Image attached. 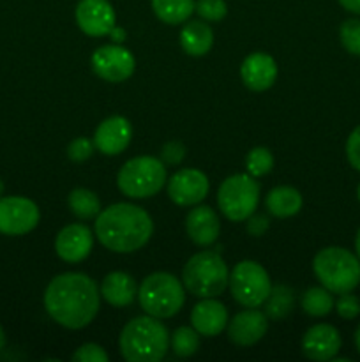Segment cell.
<instances>
[{"label":"cell","instance_id":"cell-41","mask_svg":"<svg viewBox=\"0 0 360 362\" xmlns=\"http://www.w3.org/2000/svg\"><path fill=\"white\" fill-rule=\"evenodd\" d=\"M4 345H6V334H4V329L2 325H0V352H2Z\"/></svg>","mask_w":360,"mask_h":362},{"label":"cell","instance_id":"cell-21","mask_svg":"<svg viewBox=\"0 0 360 362\" xmlns=\"http://www.w3.org/2000/svg\"><path fill=\"white\" fill-rule=\"evenodd\" d=\"M101 296L108 304L115 308H127L138 296V285L127 272H112L102 279Z\"/></svg>","mask_w":360,"mask_h":362},{"label":"cell","instance_id":"cell-33","mask_svg":"<svg viewBox=\"0 0 360 362\" xmlns=\"http://www.w3.org/2000/svg\"><path fill=\"white\" fill-rule=\"evenodd\" d=\"M335 310H337L339 317L344 320H353L360 315V299L353 293H341L339 300L335 303Z\"/></svg>","mask_w":360,"mask_h":362},{"label":"cell","instance_id":"cell-40","mask_svg":"<svg viewBox=\"0 0 360 362\" xmlns=\"http://www.w3.org/2000/svg\"><path fill=\"white\" fill-rule=\"evenodd\" d=\"M355 250H356V257H359V260H360V228H359V232H356V239H355Z\"/></svg>","mask_w":360,"mask_h":362},{"label":"cell","instance_id":"cell-8","mask_svg":"<svg viewBox=\"0 0 360 362\" xmlns=\"http://www.w3.org/2000/svg\"><path fill=\"white\" fill-rule=\"evenodd\" d=\"M260 202V184L253 175L236 173L228 177L217 191V204L229 221H246L254 214Z\"/></svg>","mask_w":360,"mask_h":362},{"label":"cell","instance_id":"cell-42","mask_svg":"<svg viewBox=\"0 0 360 362\" xmlns=\"http://www.w3.org/2000/svg\"><path fill=\"white\" fill-rule=\"evenodd\" d=\"M355 345H356V350H359V354H360V325L355 332Z\"/></svg>","mask_w":360,"mask_h":362},{"label":"cell","instance_id":"cell-5","mask_svg":"<svg viewBox=\"0 0 360 362\" xmlns=\"http://www.w3.org/2000/svg\"><path fill=\"white\" fill-rule=\"evenodd\" d=\"M215 251H200L187 260L182 271V283L187 292L200 299L221 296L229 281V272L224 260Z\"/></svg>","mask_w":360,"mask_h":362},{"label":"cell","instance_id":"cell-38","mask_svg":"<svg viewBox=\"0 0 360 362\" xmlns=\"http://www.w3.org/2000/svg\"><path fill=\"white\" fill-rule=\"evenodd\" d=\"M339 4H341L346 11L360 16V0H339Z\"/></svg>","mask_w":360,"mask_h":362},{"label":"cell","instance_id":"cell-10","mask_svg":"<svg viewBox=\"0 0 360 362\" xmlns=\"http://www.w3.org/2000/svg\"><path fill=\"white\" fill-rule=\"evenodd\" d=\"M39 207L23 197L0 198V233L25 235L39 225Z\"/></svg>","mask_w":360,"mask_h":362},{"label":"cell","instance_id":"cell-34","mask_svg":"<svg viewBox=\"0 0 360 362\" xmlns=\"http://www.w3.org/2000/svg\"><path fill=\"white\" fill-rule=\"evenodd\" d=\"M74 362H108V354L95 343H87L73 354Z\"/></svg>","mask_w":360,"mask_h":362},{"label":"cell","instance_id":"cell-18","mask_svg":"<svg viewBox=\"0 0 360 362\" xmlns=\"http://www.w3.org/2000/svg\"><path fill=\"white\" fill-rule=\"evenodd\" d=\"M240 74L247 88L254 92H263L274 85L277 78V64L267 53H251L244 59Z\"/></svg>","mask_w":360,"mask_h":362},{"label":"cell","instance_id":"cell-32","mask_svg":"<svg viewBox=\"0 0 360 362\" xmlns=\"http://www.w3.org/2000/svg\"><path fill=\"white\" fill-rule=\"evenodd\" d=\"M95 144L94 140H88V138H76L69 144L67 147V156H69L71 161L74 163H83L94 154Z\"/></svg>","mask_w":360,"mask_h":362},{"label":"cell","instance_id":"cell-7","mask_svg":"<svg viewBox=\"0 0 360 362\" xmlns=\"http://www.w3.org/2000/svg\"><path fill=\"white\" fill-rule=\"evenodd\" d=\"M119 189L129 198H150L166 184V165L152 156H138L120 168Z\"/></svg>","mask_w":360,"mask_h":362},{"label":"cell","instance_id":"cell-4","mask_svg":"<svg viewBox=\"0 0 360 362\" xmlns=\"http://www.w3.org/2000/svg\"><path fill=\"white\" fill-rule=\"evenodd\" d=\"M313 271L321 286L332 293H348L360 283V260L344 247H325L313 260Z\"/></svg>","mask_w":360,"mask_h":362},{"label":"cell","instance_id":"cell-39","mask_svg":"<svg viewBox=\"0 0 360 362\" xmlns=\"http://www.w3.org/2000/svg\"><path fill=\"white\" fill-rule=\"evenodd\" d=\"M109 35H112V39L115 42H122L124 39H126V30L120 27H113L112 32H109Z\"/></svg>","mask_w":360,"mask_h":362},{"label":"cell","instance_id":"cell-26","mask_svg":"<svg viewBox=\"0 0 360 362\" xmlns=\"http://www.w3.org/2000/svg\"><path fill=\"white\" fill-rule=\"evenodd\" d=\"M67 204H69L71 212L80 219L97 218L99 212H101L99 198L95 197V193H92L90 189H85V187H78V189L71 191Z\"/></svg>","mask_w":360,"mask_h":362},{"label":"cell","instance_id":"cell-19","mask_svg":"<svg viewBox=\"0 0 360 362\" xmlns=\"http://www.w3.org/2000/svg\"><path fill=\"white\" fill-rule=\"evenodd\" d=\"M191 324L194 331L201 336H214L221 334L222 329L228 324V311L221 303L214 300V297L200 300L191 311Z\"/></svg>","mask_w":360,"mask_h":362},{"label":"cell","instance_id":"cell-17","mask_svg":"<svg viewBox=\"0 0 360 362\" xmlns=\"http://www.w3.org/2000/svg\"><path fill=\"white\" fill-rule=\"evenodd\" d=\"M268 329L267 315L256 308H247L240 311L228 324V338L239 346H251L260 341Z\"/></svg>","mask_w":360,"mask_h":362},{"label":"cell","instance_id":"cell-37","mask_svg":"<svg viewBox=\"0 0 360 362\" xmlns=\"http://www.w3.org/2000/svg\"><path fill=\"white\" fill-rule=\"evenodd\" d=\"M246 221H247V232H249L253 237L263 235V233L268 230V226H270V221H268L267 216L263 214L249 216Z\"/></svg>","mask_w":360,"mask_h":362},{"label":"cell","instance_id":"cell-30","mask_svg":"<svg viewBox=\"0 0 360 362\" xmlns=\"http://www.w3.org/2000/svg\"><path fill=\"white\" fill-rule=\"evenodd\" d=\"M339 37H341V45L344 46L346 52L360 57V20L349 18V20L342 21L341 28H339Z\"/></svg>","mask_w":360,"mask_h":362},{"label":"cell","instance_id":"cell-43","mask_svg":"<svg viewBox=\"0 0 360 362\" xmlns=\"http://www.w3.org/2000/svg\"><path fill=\"white\" fill-rule=\"evenodd\" d=\"M4 193V182H2V179H0V194Z\"/></svg>","mask_w":360,"mask_h":362},{"label":"cell","instance_id":"cell-24","mask_svg":"<svg viewBox=\"0 0 360 362\" xmlns=\"http://www.w3.org/2000/svg\"><path fill=\"white\" fill-rule=\"evenodd\" d=\"M194 0H152L155 16L168 25H180L194 13Z\"/></svg>","mask_w":360,"mask_h":362},{"label":"cell","instance_id":"cell-44","mask_svg":"<svg viewBox=\"0 0 360 362\" xmlns=\"http://www.w3.org/2000/svg\"><path fill=\"white\" fill-rule=\"evenodd\" d=\"M356 197H359V200H360V184H359V187H356Z\"/></svg>","mask_w":360,"mask_h":362},{"label":"cell","instance_id":"cell-13","mask_svg":"<svg viewBox=\"0 0 360 362\" xmlns=\"http://www.w3.org/2000/svg\"><path fill=\"white\" fill-rule=\"evenodd\" d=\"M115 9L108 0H81L76 6V23L87 35L102 37L115 27Z\"/></svg>","mask_w":360,"mask_h":362},{"label":"cell","instance_id":"cell-23","mask_svg":"<svg viewBox=\"0 0 360 362\" xmlns=\"http://www.w3.org/2000/svg\"><path fill=\"white\" fill-rule=\"evenodd\" d=\"M265 205H267V211L275 218H292L302 209V194L295 187L279 186L267 194Z\"/></svg>","mask_w":360,"mask_h":362},{"label":"cell","instance_id":"cell-15","mask_svg":"<svg viewBox=\"0 0 360 362\" xmlns=\"http://www.w3.org/2000/svg\"><path fill=\"white\" fill-rule=\"evenodd\" d=\"M341 350V334L334 325L318 324L307 329L302 338V352L311 361H330Z\"/></svg>","mask_w":360,"mask_h":362},{"label":"cell","instance_id":"cell-16","mask_svg":"<svg viewBox=\"0 0 360 362\" xmlns=\"http://www.w3.org/2000/svg\"><path fill=\"white\" fill-rule=\"evenodd\" d=\"M133 138V127L126 117H109L102 120L95 129L94 144L99 152L104 156H119L127 148Z\"/></svg>","mask_w":360,"mask_h":362},{"label":"cell","instance_id":"cell-6","mask_svg":"<svg viewBox=\"0 0 360 362\" xmlns=\"http://www.w3.org/2000/svg\"><path fill=\"white\" fill-rule=\"evenodd\" d=\"M138 299L147 315L155 318H169L182 310L186 292L179 278L173 274L154 272L141 281Z\"/></svg>","mask_w":360,"mask_h":362},{"label":"cell","instance_id":"cell-14","mask_svg":"<svg viewBox=\"0 0 360 362\" xmlns=\"http://www.w3.org/2000/svg\"><path fill=\"white\" fill-rule=\"evenodd\" d=\"M94 246V235L90 228L81 223L67 225L59 232L55 239V251L67 264H78L90 255Z\"/></svg>","mask_w":360,"mask_h":362},{"label":"cell","instance_id":"cell-28","mask_svg":"<svg viewBox=\"0 0 360 362\" xmlns=\"http://www.w3.org/2000/svg\"><path fill=\"white\" fill-rule=\"evenodd\" d=\"M172 349L179 357L194 356L200 349V334L194 327H179L172 336Z\"/></svg>","mask_w":360,"mask_h":362},{"label":"cell","instance_id":"cell-20","mask_svg":"<svg viewBox=\"0 0 360 362\" xmlns=\"http://www.w3.org/2000/svg\"><path fill=\"white\" fill-rule=\"evenodd\" d=\"M186 232L196 246H210L217 240L221 223L214 209L208 205L194 207L186 218Z\"/></svg>","mask_w":360,"mask_h":362},{"label":"cell","instance_id":"cell-36","mask_svg":"<svg viewBox=\"0 0 360 362\" xmlns=\"http://www.w3.org/2000/svg\"><path fill=\"white\" fill-rule=\"evenodd\" d=\"M346 158H348L349 165L360 172V126H356L352 131L346 141Z\"/></svg>","mask_w":360,"mask_h":362},{"label":"cell","instance_id":"cell-12","mask_svg":"<svg viewBox=\"0 0 360 362\" xmlns=\"http://www.w3.org/2000/svg\"><path fill=\"white\" fill-rule=\"evenodd\" d=\"M210 184L201 170L184 168L168 180V197L179 207L198 205L208 194Z\"/></svg>","mask_w":360,"mask_h":362},{"label":"cell","instance_id":"cell-1","mask_svg":"<svg viewBox=\"0 0 360 362\" xmlns=\"http://www.w3.org/2000/svg\"><path fill=\"white\" fill-rule=\"evenodd\" d=\"M99 290L94 279L81 272H66L49 281L44 308L66 329H83L99 311Z\"/></svg>","mask_w":360,"mask_h":362},{"label":"cell","instance_id":"cell-35","mask_svg":"<svg viewBox=\"0 0 360 362\" xmlns=\"http://www.w3.org/2000/svg\"><path fill=\"white\" fill-rule=\"evenodd\" d=\"M186 158V147L180 141H168L161 151V161L166 166H175Z\"/></svg>","mask_w":360,"mask_h":362},{"label":"cell","instance_id":"cell-29","mask_svg":"<svg viewBox=\"0 0 360 362\" xmlns=\"http://www.w3.org/2000/svg\"><path fill=\"white\" fill-rule=\"evenodd\" d=\"M246 168L253 177L267 175L274 168V156L267 147H254L246 158Z\"/></svg>","mask_w":360,"mask_h":362},{"label":"cell","instance_id":"cell-2","mask_svg":"<svg viewBox=\"0 0 360 362\" xmlns=\"http://www.w3.org/2000/svg\"><path fill=\"white\" fill-rule=\"evenodd\" d=\"M154 233V221L147 211L133 204L109 205L95 218V237L113 253L141 250Z\"/></svg>","mask_w":360,"mask_h":362},{"label":"cell","instance_id":"cell-3","mask_svg":"<svg viewBox=\"0 0 360 362\" xmlns=\"http://www.w3.org/2000/svg\"><path fill=\"white\" fill-rule=\"evenodd\" d=\"M168 329L155 317H136L120 332V354L129 362H157L168 352Z\"/></svg>","mask_w":360,"mask_h":362},{"label":"cell","instance_id":"cell-11","mask_svg":"<svg viewBox=\"0 0 360 362\" xmlns=\"http://www.w3.org/2000/svg\"><path fill=\"white\" fill-rule=\"evenodd\" d=\"M90 64L94 73L109 83L129 80L136 67L133 53L119 45H106L95 49Z\"/></svg>","mask_w":360,"mask_h":362},{"label":"cell","instance_id":"cell-25","mask_svg":"<svg viewBox=\"0 0 360 362\" xmlns=\"http://www.w3.org/2000/svg\"><path fill=\"white\" fill-rule=\"evenodd\" d=\"M295 304V296L293 290L286 285L272 286L267 300H265V315L270 320H284L293 310Z\"/></svg>","mask_w":360,"mask_h":362},{"label":"cell","instance_id":"cell-27","mask_svg":"<svg viewBox=\"0 0 360 362\" xmlns=\"http://www.w3.org/2000/svg\"><path fill=\"white\" fill-rule=\"evenodd\" d=\"M334 297L325 286H314L302 296V310L311 317H325L334 310Z\"/></svg>","mask_w":360,"mask_h":362},{"label":"cell","instance_id":"cell-22","mask_svg":"<svg viewBox=\"0 0 360 362\" xmlns=\"http://www.w3.org/2000/svg\"><path fill=\"white\" fill-rule=\"evenodd\" d=\"M214 45V32L205 21H187L180 30V46L191 57L207 55Z\"/></svg>","mask_w":360,"mask_h":362},{"label":"cell","instance_id":"cell-31","mask_svg":"<svg viewBox=\"0 0 360 362\" xmlns=\"http://www.w3.org/2000/svg\"><path fill=\"white\" fill-rule=\"evenodd\" d=\"M194 11L205 21H221L228 13V6L224 0H196Z\"/></svg>","mask_w":360,"mask_h":362},{"label":"cell","instance_id":"cell-9","mask_svg":"<svg viewBox=\"0 0 360 362\" xmlns=\"http://www.w3.org/2000/svg\"><path fill=\"white\" fill-rule=\"evenodd\" d=\"M228 285L233 299L246 308L265 304L272 290L268 272L260 264L251 260H244L233 267Z\"/></svg>","mask_w":360,"mask_h":362}]
</instances>
